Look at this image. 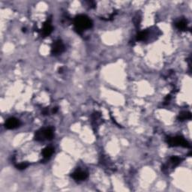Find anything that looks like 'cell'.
<instances>
[{"label":"cell","instance_id":"obj_11","mask_svg":"<svg viewBox=\"0 0 192 192\" xmlns=\"http://www.w3.org/2000/svg\"><path fill=\"white\" fill-rule=\"evenodd\" d=\"M182 158L179 157H176V156H173V157H172L170 160V162L172 164V165L174 166V167H176L177 166L178 164H179L182 162Z\"/></svg>","mask_w":192,"mask_h":192},{"label":"cell","instance_id":"obj_9","mask_svg":"<svg viewBox=\"0 0 192 192\" xmlns=\"http://www.w3.org/2000/svg\"><path fill=\"white\" fill-rule=\"evenodd\" d=\"M176 26L177 29L179 30H185L187 29V22L185 20H182V21H178L176 23Z\"/></svg>","mask_w":192,"mask_h":192},{"label":"cell","instance_id":"obj_1","mask_svg":"<svg viewBox=\"0 0 192 192\" xmlns=\"http://www.w3.org/2000/svg\"><path fill=\"white\" fill-rule=\"evenodd\" d=\"M74 29L78 33L81 34L84 29H90L92 26V21L86 15H79L74 19Z\"/></svg>","mask_w":192,"mask_h":192},{"label":"cell","instance_id":"obj_5","mask_svg":"<svg viewBox=\"0 0 192 192\" xmlns=\"http://www.w3.org/2000/svg\"><path fill=\"white\" fill-rule=\"evenodd\" d=\"M72 176L74 179L82 181V180H85L88 177V173L81 170H77L74 173H72Z\"/></svg>","mask_w":192,"mask_h":192},{"label":"cell","instance_id":"obj_13","mask_svg":"<svg viewBox=\"0 0 192 192\" xmlns=\"http://www.w3.org/2000/svg\"><path fill=\"white\" fill-rule=\"evenodd\" d=\"M16 167L17 169H19V170H23V169H25V168H26L27 167H28V164L26 163L19 164L16 165Z\"/></svg>","mask_w":192,"mask_h":192},{"label":"cell","instance_id":"obj_3","mask_svg":"<svg viewBox=\"0 0 192 192\" xmlns=\"http://www.w3.org/2000/svg\"><path fill=\"white\" fill-rule=\"evenodd\" d=\"M168 145L170 146H181L183 147H190V144L188 143V141L182 137H168L167 140Z\"/></svg>","mask_w":192,"mask_h":192},{"label":"cell","instance_id":"obj_14","mask_svg":"<svg viewBox=\"0 0 192 192\" xmlns=\"http://www.w3.org/2000/svg\"><path fill=\"white\" fill-rule=\"evenodd\" d=\"M170 99H171V96H170V95H167V97L164 98V102H165V104H168V103H169V101H170Z\"/></svg>","mask_w":192,"mask_h":192},{"label":"cell","instance_id":"obj_7","mask_svg":"<svg viewBox=\"0 0 192 192\" xmlns=\"http://www.w3.org/2000/svg\"><path fill=\"white\" fill-rule=\"evenodd\" d=\"M20 121L16 118H10L5 122V128L8 129H15L19 126Z\"/></svg>","mask_w":192,"mask_h":192},{"label":"cell","instance_id":"obj_12","mask_svg":"<svg viewBox=\"0 0 192 192\" xmlns=\"http://www.w3.org/2000/svg\"><path fill=\"white\" fill-rule=\"evenodd\" d=\"M147 36V32L146 31H143L137 34V41H143L146 38Z\"/></svg>","mask_w":192,"mask_h":192},{"label":"cell","instance_id":"obj_16","mask_svg":"<svg viewBox=\"0 0 192 192\" xmlns=\"http://www.w3.org/2000/svg\"><path fill=\"white\" fill-rule=\"evenodd\" d=\"M59 73H62V68L59 69Z\"/></svg>","mask_w":192,"mask_h":192},{"label":"cell","instance_id":"obj_6","mask_svg":"<svg viewBox=\"0 0 192 192\" xmlns=\"http://www.w3.org/2000/svg\"><path fill=\"white\" fill-rule=\"evenodd\" d=\"M52 32H53V26H52L51 24V19H49L46 21V23L44 25L41 35H43L44 37H46L47 35H49Z\"/></svg>","mask_w":192,"mask_h":192},{"label":"cell","instance_id":"obj_4","mask_svg":"<svg viewBox=\"0 0 192 192\" xmlns=\"http://www.w3.org/2000/svg\"><path fill=\"white\" fill-rule=\"evenodd\" d=\"M65 50V46L61 40H57L53 44L51 53L53 55H59Z\"/></svg>","mask_w":192,"mask_h":192},{"label":"cell","instance_id":"obj_10","mask_svg":"<svg viewBox=\"0 0 192 192\" xmlns=\"http://www.w3.org/2000/svg\"><path fill=\"white\" fill-rule=\"evenodd\" d=\"M191 117V115L190 113L188 112H182L181 113L179 114V117H178V119H179V121H183V120H185V119H190Z\"/></svg>","mask_w":192,"mask_h":192},{"label":"cell","instance_id":"obj_15","mask_svg":"<svg viewBox=\"0 0 192 192\" xmlns=\"http://www.w3.org/2000/svg\"><path fill=\"white\" fill-rule=\"evenodd\" d=\"M57 111H58V108H57V107H55V108H53V113H55L57 112Z\"/></svg>","mask_w":192,"mask_h":192},{"label":"cell","instance_id":"obj_2","mask_svg":"<svg viewBox=\"0 0 192 192\" xmlns=\"http://www.w3.org/2000/svg\"><path fill=\"white\" fill-rule=\"evenodd\" d=\"M53 137V130L51 128L41 129L38 131L35 135V139L36 140H43L44 139L51 140Z\"/></svg>","mask_w":192,"mask_h":192},{"label":"cell","instance_id":"obj_8","mask_svg":"<svg viewBox=\"0 0 192 192\" xmlns=\"http://www.w3.org/2000/svg\"><path fill=\"white\" fill-rule=\"evenodd\" d=\"M54 152V149L51 146H47L43 150V156L44 159H48Z\"/></svg>","mask_w":192,"mask_h":192}]
</instances>
